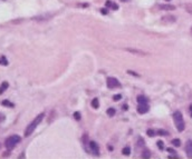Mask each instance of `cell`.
<instances>
[{"label": "cell", "instance_id": "cell-1", "mask_svg": "<svg viewBox=\"0 0 192 159\" xmlns=\"http://www.w3.org/2000/svg\"><path fill=\"white\" fill-rule=\"evenodd\" d=\"M44 117H45V114H43V113H41V114L38 115L36 118L34 119L32 123L28 125L27 128H26V130H25V137H29L32 132L35 131V129L37 128V126L43 121Z\"/></svg>", "mask_w": 192, "mask_h": 159}, {"label": "cell", "instance_id": "cell-2", "mask_svg": "<svg viewBox=\"0 0 192 159\" xmlns=\"http://www.w3.org/2000/svg\"><path fill=\"white\" fill-rule=\"evenodd\" d=\"M173 120H174V125L178 129V131H183L184 130V120H183V116L180 111H175L173 114Z\"/></svg>", "mask_w": 192, "mask_h": 159}, {"label": "cell", "instance_id": "cell-3", "mask_svg": "<svg viewBox=\"0 0 192 159\" xmlns=\"http://www.w3.org/2000/svg\"><path fill=\"white\" fill-rule=\"evenodd\" d=\"M20 140H21V138H20V136H18V135H12V136L8 137V138L6 139V141H5V147H6V148H7L8 150L14 149L15 147H16V145H17L18 142H20Z\"/></svg>", "mask_w": 192, "mask_h": 159}, {"label": "cell", "instance_id": "cell-4", "mask_svg": "<svg viewBox=\"0 0 192 159\" xmlns=\"http://www.w3.org/2000/svg\"><path fill=\"white\" fill-rule=\"evenodd\" d=\"M88 151L94 156H98L100 155V146L97 145V142H95V141H88Z\"/></svg>", "mask_w": 192, "mask_h": 159}, {"label": "cell", "instance_id": "cell-5", "mask_svg": "<svg viewBox=\"0 0 192 159\" xmlns=\"http://www.w3.org/2000/svg\"><path fill=\"white\" fill-rule=\"evenodd\" d=\"M107 87L110 89H113V88H116V87H121V83L119 81L114 77H108L107 78Z\"/></svg>", "mask_w": 192, "mask_h": 159}, {"label": "cell", "instance_id": "cell-6", "mask_svg": "<svg viewBox=\"0 0 192 159\" xmlns=\"http://www.w3.org/2000/svg\"><path fill=\"white\" fill-rule=\"evenodd\" d=\"M149 109H150V107H149V105L147 104H139L137 113H139V114H141V115H144L149 111Z\"/></svg>", "mask_w": 192, "mask_h": 159}, {"label": "cell", "instance_id": "cell-7", "mask_svg": "<svg viewBox=\"0 0 192 159\" xmlns=\"http://www.w3.org/2000/svg\"><path fill=\"white\" fill-rule=\"evenodd\" d=\"M185 152L189 158H192V140H188L185 144Z\"/></svg>", "mask_w": 192, "mask_h": 159}, {"label": "cell", "instance_id": "cell-8", "mask_svg": "<svg viewBox=\"0 0 192 159\" xmlns=\"http://www.w3.org/2000/svg\"><path fill=\"white\" fill-rule=\"evenodd\" d=\"M105 6L107 8H111L112 10H117L119 9V5L117 4H115L114 1H111V0H107L105 2Z\"/></svg>", "mask_w": 192, "mask_h": 159}, {"label": "cell", "instance_id": "cell-9", "mask_svg": "<svg viewBox=\"0 0 192 159\" xmlns=\"http://www.w3.org/2000/svg\"><path fill=\"white\" fill-rule=\"evenodd\" d=\"M137 102H139V104H147L149 100H147V98L145 96L140 95V96H137Z\"/></svg>", "mask_w": 192, "mask_h": 159}, {"label": "cell", "instance_id": "cell-10", "mask_svg": "<svg viewBox=\"0 0 192 159\" xmlns=\"http://www.w3.org/2000/svg\"><path fill=\"white\" fill-rule=\"evenodd\" d=\"M128 51L130 52H132V54H135V55H139V56H144L145 55V52H143L141 50H137V49H132V48H128Z\"/></svg>", "mask_w": 192, "mask_h": 159}, {"label": "cell", "instance_id": "cell-11", "mask_svg": "<svg viewBox=\"0 0 192 159\" xmlns=\"http://www.w3.org/2000/svg\"><path fill=\"white\" fill-rule=\"evenodd\" d=\"M159 8H161V9H163V10H174L175 9V7L172 5H160L159 6Z\"/></svg>", "mask_w": 192, "mask_h": 159}, {"label": "cell", "instance_id": "cell-12", "mask_svg": "<svg viewBox=\"0 0 192 159\" xmlns=\"http://www.w3.org/2000/svg\"><path fill=\"white\" fill-rule=\"evenodd\" d=\"M92 107L95 108V109H97L100 107V100H98V98H94V99L92 100Z\"/></svg>", "mask_w": 192, "mask_h": 159}, {"label": "cell", "instance_id": "cell-13", "mask_svg": "<svg viewBox=\"0 0 192 159\" xmlns=\"http://www.w3.org/2000/svg\"><path fill=\"white\" fill-rule=\"evenodd\" d=\"M1 105L2 106H6V107H9V108H14L15 105L12 104V102H10L9 100H2L1 101Z\"/></svg>", "mask_w": 192, "mask_h": 159}, {"label": "cell", "instance_id": "cell-14", "mask_svg": "<svg viewBox=\"0 0 192 159\" xmlns=\"http://www.w3.org/2000/svg\"><path fill=\"white\" fill-rule=\"evenodd\" d=\"M8 87H9V83H8V82H7V81L2 82V85L0 86V95H1V94H2V92H4V91L8 88Z\"/></svg>", "mask_w": 192, "mask_h": 159}, {"label": "cell", "instance_id": "cell-15", "mask_svg": "<svg viewBox=\"0 0 192 159\" xmlns=\"http://www.w3.org/2000/svg\"><path fill=\"white\" fill-rule=\"evenodd\" d=\"M142 157L143 158H150L151 157V152H150V150L145 149L143 151V154H142Z\"/></svg>", "mask_w": 192, "mask_h": 159}, {"label": "cell", "instance_id": "cell-16", "mask_svg": "<svg viewBox=\"0 0 192 159\" xmlns=\"http://www.w3.org/2000/svg\"><path fill=\"white\" fill-rule=\"evenodd\" d=\"M122 154L125 155V156H128V155L131 154V148L130 147H124L123 150H122Z\"/></svg>", "mask_w": 192, "mask_h": 159}, {"label": "cell", "instance_id": "cell-17", "mask_svg": "<svg viewBox=\"0 0 192 159\" xmlns=\"http://www.w3.org/2000/svg\"><path fill=\"white\" fill-rule=\"evenodd\" d=\"M171 142H172V145H173L174 147H180V146H181V140H180V139H173Z\"/></svg>", "mask_w": 192, "mask_h": 159}, {"label": "cell", "instance_id": "cell-18", "mask_svg": "<svg viewBox=\"0 0 192 159\" xmlns=\"http://www.w3.org/2000/svg\"><path fill=\"white\" fill-rule=\"evenodd\" d=\"M115 113H116V110H115L114 108H108V109H107V115H108L110 117H113L115 115Z\"/></svg>", "mask_w": 192, "mask_h": 159}, {"label": "cell", "instance_id": "cell-19", "mask_svg": "<svg viewBox=\"0 0 192 159\" xmlns=\"http://www.w3.org/2000/svg\"><path fill=\"white\" fill-rule=\"evenodd\" d=\"M0 64H2L4 66H8V61H7L5 56H1V58H0Z\"/></svg>", "mask_w": 192, "mask_h": 159}, {"label": "cell", "instance_id": "cell-20", "mask_svg": "<svg viewBox=\"0 0 192 159\" xmlns=\"http://www.w3.org/2000/svg\"><path fill=\"white\" fill-rule=\"evenodd\" d=\"M156 145H158V147H159V149H160V150H163V149H164V146H163L164 144H163V141H162V140H159V141H158V142H156Z\"/></svg>", "mask_w": 192, "mask_h": 159}, {"label": "cell", "instance_id": "cell-21", "mask_svg": "<svg viewBox=\"0 0 192 159\" xmlns=\"http://www.w3.org/2000/svg\"><path fill=\"white\" fill-rule=\"evenodd\" d=\"M147 136H150V137L155 136V131H154V130H152V129H149V130L147 131Z\"/></svg>", "mask_w": 192, "mask_h": 159}, {"label": "cell", "instance_id": "cell-22", "mask_svg": "<svg viewBox=\"0 0 192 159\" xmlns=\"http://www.w3.org/2000/svg\"><path fill=\"white\" fill-rule=\"evenodd\" d=\"M158 134H159V135H162V136H168V135H169V132L165 131V130H162V129L158 130Z\"/></svg>", "mask_w": 192, "mask_h": 159}, {"label": "cell", "instance_id": "cell-23", "mask_svg": "<svg viewBox=\"0 0 192 159\" xmlns=\"http://www.w3.org/2000/svg\"><path fill=\"white\" fill-rule=\"evenodd\" d=\"M74 118L76 119V120H79V119H81V114H79L78 111L74 113Z\"/></svg>", "mask_w": 192, "mask_h": 159}, {"label": "cell", "instance_id": "cell-24", "mask_svg": "<svg viewBox=\"0 0 192 159\" xmlns=\"http://www.w3.org/2000/svg\"><path fill=\"white\" fill-rule=\"evenodd\" d=\"M128 73H130V75H131V76H135V77H140V75H139V73H134V71H131V70H128Z\"/></svg>", "mask_w": 192, "mask_h": 159}, {"label": "cell", "instance_id": "cell-25", "mask_svg": "<svg viewBox=\"0 0 192 159\" xmlns=\"http://www.w3.org/2000/svg\"><path fill=\"white\" fill-rule=\"evenodd\" d=\"M6 119V116L2 113H0V123H2V121H5Z\"/></svg>", "mask_w": 192, "mask_h": 159}, {"label": "cell", "instance_id": "cell-26", "mask_svg": "<svg viewBox=\"0 0 192 159\" xmlns=\"http://www.w3.org/2000/svg\"><path fill=\"white\" fill-rule=\"evenodd\" d=\"M121 98H122V96H121V95H115L114 97H113V99H114L115 101H117V100H119Z\"/></svg>", "mask_w": 192, "mask_h": 159}, {"label": "cell", "instance_id": "cell-27", "mask_svg": "<svg viewBox=\"0 0 192 159\" xmlns=\"http://www.w3.org/2000/svg\"><path fill=\"white\" fill-rule=\"evenodd\" d=\"M143 145H144V141H143V139H142V138H139V146H140V147H142Z\"/></svg>", "mask_w": 192, "mask_h": 159}, {"label": "cell", "instance_id": "cell-28", "mask_svg": "<svg viewBox=\"0 0 192 159\" xmlns=\"http://www.w3.org/2000/svg\"><path fill=\"white\" fill-rule=\"evenodd\" d=\"M101 12L103 15H107V14H108V11H107L106 9H104V8H103V9H101Z\"/></svg>", "mask_w": 192, "mask_h": 159}, {"label": "cell", "instance_id": "cell-29", "mask_svg": "<svg viewBox=\"0 0 192 159\" xmlns=\"http://www.w3.org/2000/svg\"><path fill=\"white\" fill-rule=\"evenodd\" d=\"M168 151H169V152H171V154H175L174 149H172V148H168Z\"/></svg>", "mask_w": 192, "mask_h": 159}, {"label": "cell", "instance_id": "cell-30", "mask_svg": "<svg viewBox=\"0 0 192 159\" xmlns=\"http://www.w3.org/2000/svg\"><path fill=\"white\" fill-rule=\"evenodd\" d=\"M128 105H124L123 106V110H128Z\"/></svg>", "mask_w": 192, "mask_h": 159}, {"label": "cell", "instance_id": "cell-31", "mask_svg": "<svg viewBox=\"0 0 192 159\" xmlns=\"http://www.w3.org/2000/svg\"><path fill=\"white\" fill-rule=\"evenodd\" d=\"M121 1H123V2H128V1H130V0H121Z\"/></svg>", "mask_w": 192, "mask_h": 159}, {"label": "cell", "instance_id": "cell-32", "mask_svg": "<svg viewBox=\"0 0 192 159\" xmlns=\"http://www.w3.org/2000/svg\"><path fill=\"white\" fill-rule=\"evenodd\" d=\"M190 108H191V116H192V105H191V107H190Z\"/></svg>", "mask_w": 192, "mask_h": 159}, {"label": "cell", "instance_id": "cell-33", "mask_svg": "<svg viewBox=\"0 0 192 159\" xmlns=\"http://www.w3.org/2000/svg\"><path fill=\"white\" fill-rule=\"evenodd\" d=\"M165 1H171V0H165Z\"/></svg>", "mask_w": 192, "mask_h": 159}, {"label": "cell", "instance_id": "cell-34", "mask_svg": "<svg viewBox=\"0 0 192 159\" xmlns=\"http://www.w3.org/2000/svg\"><path fill=\"white\" fill-rule=\"evenodd\" d=\"M0 147H1V145H0Z\"/></svg>", "mask_w": 192, "mask_h": 159}]
</instances>
